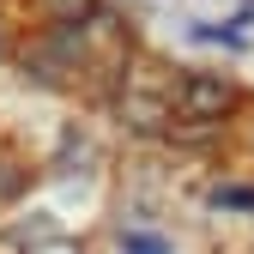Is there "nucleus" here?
<instances>
[{
  "label": "nucleus",
  "mask_w": 254,
  "mask_h": 254,
  "mask_svg": "<svg viewBox=\"0 0 254 254\" xmlns=\"http://www.w3.org/2000/svg\"><path fill=\"white\" fill-rule=\"evenodd\" d=\"M18 188H24V170L12 164V157H0V200H12Z\"/></svg>",
  "instance_id": "5"
},
{
  "label": "nucleus",
  "mask_w": 254,
  "mask_h": 254,
  "mask_svg": "<svg viewBox=\"0 0 254 254\" xmlns=\"http://www.w3.org/2000/svg\"><path fill=\"white\" fill-rule=\"evenodd\" d=\"M212 206H236V212H254V188H218Z\"/></svg>",
  "instance_id": "4"
},
{
  "label": "nucleus",
  "mask_w": 254,
  "mask_h": 254,
  "mask_svg": "<svg viewBox=\"0 0 254 254\" xmlns=\"http://www.w3.org/2000/svg\"><path fill=\"white\" fill-rule=\"evenodd\" d=\"M30 6H37V18H49V24H85V12L97 6V0H30Z\"/></svg>",
  "instance_id": "2"
},
{
  "label": "nucleus",
  "mask_w": 254,
  "mask_h": 254,
  "mask_svg": "<svg viewBox=\"0 0 254 254\" xmlns=\"http://www.w3.org/2000/svg\"><path fill=\"white\" fill-rule=\"evenodd\" d=\"M230 97H236V91H230L224 79L188 73V79H182V91H176V109H182L188 121H212V115H224V109H230Z\"/></svg>",
  "instance_id": "1"
},
{
  "label": "nucleus",
  "mask_w": 254,
  "mask_h": 254,
  "mask_svg": "<svg viewBox=\"0 0 254 254\" xmlns=\"http://www.w3.org/2000/svg\"><path fill=\"white\" fill-rule=\"evenodd\" d=\"M121 248H127V254H170L164 236H145V230H121Z\"/></svg>",
  "instance_id": "3"
}]
</instances>
